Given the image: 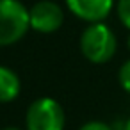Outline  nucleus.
<instances>
[{"instance_id":"f257e3e1","label":"nucleus","mask_w":130,"mask_h":130,"mask_svg":"<svg viewBox=\"0 0 130 130\" xmlns=\"http://www.w3.org/2000/svg\"><path fill=\"white\" fill-rule=\"evenodd\" d=\"M116 36L103 23H91L80 36V50L84 57L94 64H103L116 54Z\"/></svg>"},{"instance_id":"f03ea898","label":"nucleus","mask_w":130,"mask_h":130,"mask_svg":"<svg viewBox=\"0 0 130 130\" xmlns=\"http://www.w3.org/2000/svg\"><path fill=\"white\" fill-rule=\"evenodd\" d=\"M29 27V9L20 0H0V46L18 43Z\"/></svg>"},{"instance_id":"7ed1b4c3","label":"nucleus","mask_w":130,"mask_h":130,"mask_svg":"<svg viewBox=\"0 0 130 130\" xmlns=\"http://www.w3.org/2000/svg\"><path fill=\"white\" fill-rule=\"evenodd\" d=\"M25 123L27 130H64V109L57 100L41 96L29 105Z\"/></svg>"},{"instance_id":"20e7f679","label":"nucleus","mask_w":130,"mask_h":130,"mask_svg":"<svg viewBox=\"0 0 130 130\" xmlns=\"http://www.w3.org/2000/svg\"><path fill=\"white\" fill-rule=\"evenodd\" d=\"M29 22L34 30L41 34H52L61 29L64 22V13L52 0H41L29 9Z\"/></svg>"},{"instance_id":"39448f33","label":"nucleus","mask_w":130,"mask_h":130,"mask_svg":"<svg viewBox=\"0 0 130 130\" xmlns=\"http://www.w3.org/2000/svg\"><path fill=\"white\" fill-rule=\"evenodd\" d=\"M66 6L77 18L89 23H98L110 14L114 0H66Z\"/></svg>"},{"instance_id":"423d86ee","label":"nucleus","mask_w":130,"mask_h":130,"mask_svg":"<svg viewBox=\"0 0 130 130\" xmlns=\"http://www.w3.org/2000/svg\"><path fill=\"white\" fill-rule=\"evenodd\" d=\"M20 89H22V82L18 75L7 66H0V103L16 100Z\"/></svg>"},{"instance_id":"0eeeda50","label":"nucleus","mask_w":130,"mask_h":130,"mask_svg":"<svg viewBox=\"0 0 130 130\" xmlns=\"http://www.w3.org/2000/svg\"><path fill=\"white\" fill-rule=\"evenodd\" d=\"M118 16L121 23L130 30V0H118Z\"/></svg>"},{"instance_id":"6e6552de","label":"nucleus","mask_w":130,"mask_h":130,"mask_svg":"<svg viewBox=\"0 0 130 130\" xmlns=\"http://www.w3.org/2000/svg\"><path fill=\"white\" fill-rule=\"evenodd\" d=\"M118 78H119L121 87L130 94V59H128L126 62H123V64H121L119 73H118Z\"/></svg>"},{"instance_id":"1a4fd4ad","label":"nucleus","mask_w":130,"mask_h":130,"mask_svg":"<svg viewBox=\"0 0 130 130\" xmlns=\"http://www.w3.org/2000/svg\"><path fill=\"white\" fill-rule=\"evenodd\" d=\"M78 130H112V128L103 121H89V123L82 125Z\"/></svg>"},{"instance_id":"9d476101","label":"nucleus","mask_w":130,"mask_h":130,"mask_svg":"<svg viewBox=\"0 0 130 130\" xmlns=\"http://www.w3.org/2000/svg\"><path fill=\"white\" fill-rule=\"evenodd\" d=\"M123 130H130V118L126 119V123H125V128H123Z\"/></svg>"},{"instance_id":"9b49d317","label":"nucleus","mask_w":130,"mask_h":130,"mask_svg":"<svg viewBox=\"0 0 130 130\" xmlns=\"http://www.w3.org/2000/svg\"><path fill=\"white\" fill-rule=\"evenodd\" d=\"M2 130H22V128H16V126H6V128H2Z\"/></svg>"},{"instance_id":"f8f14e48","label":"nucleus","mask_w":130,"mask_h":130,"mask_svg":"<svg viewBox=\"0 0 130 130\" xmlns=\"http://www.w3.org/2000/svg\"><path fill=\"white\" fill-rule=\"evenodd\" d=\"M128 48H130V36H128Z\"/></svg>"}]
</instances>
